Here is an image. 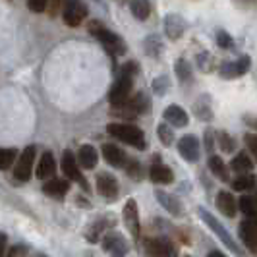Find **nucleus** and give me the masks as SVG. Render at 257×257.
<instances>
[{"label": "nucleus", "mask_w": 257, "mask_h": 257, "mask_svg": "<svg viewBox=\"0 0 257 257\" xmlns=\"http://www.w3.org/2000/svg\"><path fill=\"white\" fill-rule=\"evenodd\" d=\"M138 64L136 62H126L122 66L120 74L112 83V87L108 91V101L110 104H122L132 97V87H134V76L138 74Z\"/></svg>", "instance_id": "1"}, {"label": "nucleus", "mask_w": 257, "mask_h": 257, "mask_svg": "<svg viewBox=\"0 0 257 257\" xmlns=\"http://www.w3.org/2000/svg\"><path fill=\"white\" fill-rule=\"evenodd\" d=\"M124 167H126V174L132 176L134 180H142L143 178V168L136 159H132V161L126 159V165H124Z\"/></svg>", "instance_id": "38"}, {"label": "nucleus", "mask_w": 257, "mask_h": 257, "mask_svg": "<svg viewBox=\"0 0 257 257\" xmlns=\"http://www.w3.org/2000/svg\"><path fill=\"white\" fill-rule=\"evenodd\" d=\"M62 172H64V176L68 180H74L77 182L85 192H89V182L85 180V176L81 174V170H79V165H77V159L76 155L72 153L70 149H66L64 153H62Z\"/></svg>", "instance_id": "5"}, {"label": "nucleus", "mask_w": 257, "mask_h": 257, "mask_svg": "<svg viewBox=\"0 0 257 257\" xmlns=\"http://www.w3.org/2000/svg\"><path fill=\"white\" fill-rule=\"evenodd\" d=\"M178 151H180L184 161H188V163H197V161H199V153H201L199 140H197L195 136H192V134L184 136V138H180V142H178Z\"/></svg>", "instance_id": "12"}, {"label": "nucleus", "mask_w": 257, "mask_h": 257, "mask_svg": "<svg viewBox=\"0 0 257 257\" xmlns=\"http://www.w3.org/2000/svg\"><path fill=\"white\" fill-rule=\"evenodd\" d=\"M87 29H89V33L93 37L101 41V45H103L104 49L110 52L112 56H122V54L126 52V43H124V39L120 37V35H116V33H112L110 29H106L101 22L93 20V22H89Z\"/></svg>", "instance_id": "3"}, {"label": "nucleus", "mask_w": 257, "mask_h": 257, "mask_svg": "<svg viewBox=\"0 0 257 257\" xmlns=\"http://www.w3.org/2000/svg\"><path fill=\"white\" fill-rule=\"evenodd\" d=\"M27 6H29V10H31V12L41 14V12H45L47 0H27Z\"/></svg>", "instance_id": "43"}, {"label": "nucleus", "mask_w": 257, "mask_h": 257, "mask_svg": "<svg viewBox=\"0 0 257 257\" xmlns=\"http://www.w3.org/2000/svg\"><path fill=\"white\" fill-rule=\"evenodd\" d=\"M116 222L112 217H101L99 220H95L93 224L89 226V230H87V240L89 242H97L99 238H101V234L104 230H108L110 226H114Z\"/></svg>", "instance_id": "24"}, {"label": "nucleus", "mask_w": 257, "mask_h": 257, "mask_svg": "<svg viewBox=\"0 0 257 257\" xmlns=\"http://www.w3.org/2000/svg\"><path fill=\"white\" fill-rule=\"evenodd\" d=\"M155 197H157V201H159L161 205L165 207V209H167L170 215H174V217H184L186 209H184L182 201L178 199V197H176V195L163 192V190H155Z\"/></svg>", "instance_id": "15"}, {"label": "nucleus", "mask_w": 257, "mask_h": 257, "mask_svg": "<svg viewBox=\"0 0 257 257\" xmlns=\"http://www.w3.org/2000/svg\"><path fill=\"white\" fill-rule=\"evenodd\" d=\"M255 188V176L245 172V174H240L238 178L232 180V190L236 192H245V190H253Z\"/></svg>", "instance_id": "29"}, {"label": "nucleus", "mask_w": 257, "mask_h": 257, "mask_svg": "<svg viewBox=\"0 0 257 257\" xmlns=\"http://www.w3.org/2000/svg\"><path fill=\"white\" fill-rule=\"evenodd\" d=\"M251 66V60L247 54H242L238 60L234 62H222L219 68V74L222 79H236V77H242L244 74H247Z\"/></svg>", "instance_id": "8"}, {"label": "nucleus", "mask_w": 257, "mask_h": 257, "mask_svg": "<svg viewBox=\"0 0 257 257\" xmlns=\"http://www.w3.org/2000/svg\"><path fill=\"white\" fill-rule=\"evenodd\" d=\"M209 170L222 182L230 180V172H228V167L224 165V161L220 159L219 155H211L209 157Z\"/></svg>", "instance_id": "26"}, {"label": "nucleus", "mask_w": 257, "mask_h": 257, "mask_svg": "<svg viewBox=\"0 0 257 257\" xmlns=\"http://www.w3.org/2000/svg\"><path fill=\"white\" fill-rule=\"evenodd\" d=\"M130 103H132V106L138 110V114H145V112L151 110V99H149L145 93H138L134 99L130 97Z\"/></svg>", "instance_id": "33"}, {"label": "nucleus", "mask_w": 257, "mask_h": 257, "mask_svg": "<svg viewBox=\"0 0 257 257\" xmlns=\"http://www.w3.org/2000/svg\"><path fill=\"white\" fill-rule=\"evenodd\" d=\"M99 163V153L93 145H81L77 151V165L85 170H93Z\"/></svg>", "instance_id": "21"}, {"label": "nucleus", "mask_w": 257, "mask_h": 257, "mask_svg": "<svg viewBox=\"0 0 257 257\" xmlns=\"http://www.w3.org/2000/svg\"><path fill=\"white\" fill-rule=\"evenodd\" d=\"M186 20L182 18L180 14H167V18H165V33H167L168 39H172V41H176V39H180L184 35V31H186Z\"/></svg>", "instance_id": "16"}, {"label": "nucleus", "mask_w": 257, "mask_h": 257, "mask_svg": "<svg viewBox=\"0 0 257 257\" xmlns=\"http://www.w3.org/2000/svg\"><path fill=\"white\" fill-rule=\"evenodd\" d=\"M106 132H108L112 138H116V140H120V142H124V143H128V145L136 147V149H140V151H143V149L147 147L143 130L138 128V126H134V124L110 122V124L106 126Z\"/></svg>", "instance_id": "2"}, {"label": "nucleus", "mask_w": 257, "mask_h": 257, "mask_svg": "<svg viewBox=\"0 0 257 257\" xmlns=\"http://www.w3.org/2000/svg\"><path fill=\"white\" fill-rule=\"evenodd\" d=\"M209 255H215V257H222V253H220V251H211V253H209Z\"/></svg>", "instance_id": "49"}, {"label": "nucleus", "mask_w": 257, "mask_h": 257, "mask_svg": "<svg viewBox=\"0 0 257 257\" xmlns=\"http://www.w3.org/2000/svg\"><path fill=\"white\" fill-rule=\"evenodd\" d=\"M238 232L245 247L251 253H257V217H245V220L240 222Z\"/></svg>", "instance_id": "11"}, {"label": "nucleus", "mask_w": 257, "mask_h": 257, "mask_svg": "<svg viewBox=\"0 0 257 257\" xmlns=\"http://www.w3.org/2000/svg\"><path fill=\"white\" fill-rule=\"evenodd\" d=\"M219 138V147L224 151V153H234L236 151V142H234V138H230V134H226V132H220L217 134Z\"/></svg>", "instance_id": "35"}, {"label": "nucleus", "mask_w": 257, "mask_h": 257, "mask_svg": "<svg viewBox=\"0 0 257 257\" xmlns=\"http://www.w3.org/2000/svg\"><path fill=\"white\" fill-rule=\"evenodd\" d=\"M24 253H27L26 247H14L12 251H10V255H24Z\"/></svg>", "instance_id": "48"}, {"label": "nucleus", "mask_w": 257, "mask_h": 257, "mask_svg": "<svg viewBox=\"0 0 257 257\" xmlns=\"http://www.w3.org/2000/svg\"><path fill=\"white\" fill-rule=\"evenodd\" d=\"M18 159V151L12 147H0V170H8Z\"/></svg>", "instance_id": "32"}, {"label": "nucleus", "mask_w": 257, "mask_h": 257, "mask_svg": "<svg viewBox=\"0 0 257 257\" xmlns=\"http://www.w3.org/2000/svg\"><path fill=\"white\" fill-rule=\"evenodd\" d=\"M122 217H124V224L130 230L134 240H140V234H142V224H140V211H138V203L136 199H128L124 211H122Z\"/></svg>", "instance_id": "9"}, {"label": "nucleus", "mask_w": 257, "mask_h": 257, "mask_svg": "<svg viewBox=\"0 0 257 257\" xmlns=\"http://www.w3.org/2000/svg\"><path fill=\"white\" fill-rule=\"evenodd\" d=\"M170 89V79L168 76H159L153 79V91L157 95H167Z\"/></svg>", "instance_id": "39"}, {"label": "nucleus", "mask_w": 257, "mask_h": 257, "mask_svg": "<svg viewBox=\"0 0 257 257\" xmlns=\"http://www.w3.org/2000/svg\"><path fill=\"white\" fill-rule=\"evenodd\" d=\"M174 72H176V76H178L182 83H190L192 81V64L186 58H178L174 62Z\"/></svg>", "instance_id": "30"}, {"label": "nucleus", "mask_w": 257, "mask_h": 257, "mask_svg": "<svg viewBox=\"0 0 257 257\" xmlns=\"http://www.w3.org/2000/svg\"><path fill=\"white\" fill-rule=\"evenodd\" d=\"M217 45H219L220 49H224V51H232L234 49V39L224 29H219L217 31Z\"/></svg>", "instance_id": "40"}, {"label": "nucleus", "mask_w": 257, "mask_h": 257, "mask_svg": "<svg viewBox=\"0 0 257 257\" xmlns=\"http://www.w3.org/2000/svg\"><path fill=\"white\" fill-rule=\"evenodd\" d=\"M149 178L151 182L155 184H172L174 182V172H172V168H168L167 165H163V163H159V157L155 159V163L151 165L149 168Z\"/></svg>", "instance_id": "18"}, {"label": "nucleus", "mask_w": 257, "mask_h": 257, "mask_svg": "<svg viewBox=\"0 0 257 257\" xmlns=\"http://www.w3.org/2000/svg\"><path fill=\"white\" fill-rule=\"evenodd\" d=\"M230 168L234 170V172H238V174H245V172H251L253 161H251L245 153H240L230 161Z\"/></svg>", "instance_id": "28"}, {"label": "nucleus", "mask_w": 257, "mask_h": 257, "mask_svg": "<svg viewBox=\"0 0 257 257\" xmlns=\"http://www.w3.org/2000/svg\"><path fill=\"white\" fill-rule=\"evenodd\" d=\"M62 4H64V0H47L45 12L49 14L51 18H54V16H58V12L62 10Z\"/></svg>", "instance_id": "42"}, {"label": "nucleus", "mask_w": 257, "mask_h": 257, "mask_svg": "<svg viewBox=\"0 0 257 257\" xmlns=\"http://www.w3.org/2000/svg\"><path fill=\"white\" fill-rule=\"evenodd\" d=\"M238 8H242V10H253L257 8V0H232Z\"/></svg>", "instance_id": "45"}, {"label": "nucleus", "mask_w": 257, "mask_h": 257, "mask_svg": "<svg viewBox=\"0 0 257 257\" xmlns=\"http://www.w3.org/2000/svg\"><path fill=\"white\" fill-rule=\"evenodd\" d=\"M145 253H149V255H176L178 249L174 247V244L170 240L159 236V238H147L145 240Z\"/></svg>", "instance_id": "13"}, {"label": "nucleus", "mask_w": 257, "mask_h": 257, "mask_svg": "<svg viewBox=\"0 0 257 257\" xmlns=\"http://www.w3.org/2000/svg\"><path fill=\"white\" fill-rule=\"evenodd\" d=\"M205 149L209 153H215V132L205 130Z\"/></svg>", "instance_id": "44"}, {"label": "nucleus", "mask_w": 257, "mask_h": 257, "mask_svg": "<svg viewBox=\"0 0 257 257\" xmlns=\"http://www.w3.org/2000/svg\"><path fill=\"white\" fill-rule=\"evenodd\" d=\"M157 136H159V142L165 147H170L174 143V130L168 122H163V124L157 126Z\"/></svg>", "instance_id": "31"}, {"label": "nucleus", "mask_w": 257, "mask_h": 257, "mask_svg": "<svg viewBox=\"0 0 257 257\" xmlns=\"http://www.w3.org/2000/svg\"><path fill=\"white\" fill-rule=\"evenodd\" d=\"M35 155H37L35 145H29V147L24 149V153L18 157V163H16V167H14V178L18 182H27L31 178Z\"/></svg>", "instance_id": "6"}, {"label": "nucleus", "mask_w": 257, "mask_h": 257, "mask_svg": "<svg viewBox=\"0 0 257 257\" xmlns=\"http://www.w3.org/2000/svg\"><path fill=\"white\" fill-rule=\"evenodd\" d=\"M101 151H103L104 161H106L110 167L122 168L126 165V153H124L118 145H114V143H104Z\"/></svg>", "instance_id": "20"}, {"label": "nucleus", "mask_w": 257, "mask_h": 257, "mask_svg": "<svg viewBox=\"0 0 257 257\" xmlns=\"http://www.w3.org/2000/svg\"><path fill=\"white\" fill-rule=\"evenodd\" d=\"M87 16V8L81 0H64L62 4V18L70 27H77Z\"/></svg>", "instance_id": "7"}, {"label": "nucleus", "mask_w": 257, "mask_h": 257, "mask_svg": "<svg viewBox=\"0 0 257 257\" xmlns=\"http://www.w3.org/2000/svg\"><path fill=\"white\" fill-rule=\"evenodd\" d=\"M255 203H257V197H255Z\"/></svg>", "instance_id": "51"}, {"label": "nucleus", "mask_w": 257, "mask_h": 257, "mask_svg": "<svg viewBox=\"0 0 257 257\" xmlns=\"http://www.w3.org/2000/svg\"><path fill=\"white\" fill-rule=\"evenodd\" d=\"M54 172H56V161H54L51 151H47V153L41 157L35 174H37V178H41V180H49V178L54 176Z\"/></svg>", "instance_id": "22"}, {"label": "nucleus", "mask_w": 257, "mask_h": 257, "mask_svg": "<svg viewBox=\"0 0 257 257\" xmlns=\"http://www.w3.org/2000/svg\"><path fill=\"white\" fill-rule=\"evenodd\" d=\"M4 249H6V234L0 232V255H4Z\"/></svg>", "instance_id": "47"}, {"label": "nucleus", "mask_w": 257, "mask_h": 257, "mask_svg": "<svg viewBox=\"0 0 257 257\" xmlns=\"http://www.w3.org/2000/svg\"><path fill=\"white\" fill-rule=\"evenodd\" d=\"M70 190V182L58 180V178H49L47 184H43V193L51 195V197H64Z\"/></svg>", "instance_id": "23"}, {"label": "nucleus", "mask_w": 257, "mask_h": 257, "mask_svg": "<svg viewBox=\"0 0 257 257\" xmlns=\"http://www.w3.org/2000/svg\"><path fill=\"white\" fill-rule=\"evenodd\" d=\"M199 217H201V220H203L207 226H209V230H213V234H215L220 242H222V244L230 249L232 253H236V255L240 253V247H238V244L234 242V238L228 234V230H226V228H224V226H222L219 220L215 219V217H213V215H211L207 209L199 207Z\"/></svg>", "instance_id": "4"}, {"label": "nucleus", "mask_w": 257, "mask_h": 257, "mask_svg": "<svg viewBox=\"0 0 257 257\" xmlns=\"http://www.w3.org/2000/svg\"><path fill=\"white\" fill-rule=\"evenodd\" d=\"M97 192L103 195L104 199L114 201L118 197V180L110 172H101L97 174Z\"/></svg>", "instance_id": "14"}, {"label": "nucleus", "mask_w": 257, "mask_h": 257, "mask_svg": "<svg viewBox=\"0 0 257 257\" xmlns=\"http://www.w3.org/2000/svg\"><path fill=\"white\" fill-rule=\"evenodd\" d=\"M103 249L106 253H112V255H126L130 245H128V242H126V238H124L120 232L108 228V232L104 234V238H103Z\"/></svg>", "instance_id": "10"}, {"label": "nucleus", "mask_w": 257, "mask_h": 257, "mask_svg": "<svg viewBox=\"0 0 257 257\" xmlns=\"http://www.w3.org/2000/svg\"><path fill=\"white\" fill-rule=\"evenodd\" d=\"M130 10L136 20H147L151 16V4L149 0H130Z\"/></svg>", "instance_id": "27"}, {"label": "nucleus", "mask_w": 257, "mask_h": 257, "mask_svg": "<svg viewBox=\"0 0 257 257\" xmlns=\"http://www.w3.org/2000/svg\"><path fill=\"white\" fill-rule=\"evenodd\" d=\"M244 142H245L247 151L253 155V159H255V163H257V134H245Z\"/></svg>", "instance_id": "41"}, {"label": "nucleus", "mask_w": 257, "mask_h": 257, "mask_svg": "<svg viewBox=\"0 0 257 257\" xmlns=\"http://www.w3.org/2000/svg\"><path fill=\"white\" fill-rule=\"evenodd\" d=\"M193 114L197 116L199 120H203V122H211L213 120V108H211V99L203 95V97H199L195 103H193Z\"/></svg>", "instance_id": "25"}, {"label": "nucleus", "mask_w": 257, "mask_h": 257, "mask_svg": "<svg viewBox=\"0 0 257 257\" xmlns=\"http://www.w3.org/2000/svg\"><path fill=\"white\" fill-rule=\"evenodd\" d=\"M195 64L201 72H211L213 70V54L211 52H199L195 58Z\"/></svg>", "instance_id": "37"}, {"label": "nucleus", "mask_w": 257, "mask_h": 257, "mask_svg": "<svg viewBox=\"0 0 257 257\" xmlns=\"http://www.w3.org/2000/svg\"><path fill=\"white\" fill-rule=\"evenodd\" d=\"M240 211L244 213L245 217H257V203L255 197H249V195H242L240 201H236Z\"/></svg>", "instance_id": "34"}, {"label": "nucleus", "mask_w": 257, "mask_h": 257, "mask_svg": "<svg viewBox=\"0 0 257 257\" xmlns=\"http://www.w3.org/2000/svg\"><path fill=\"white\" fill-rule=\"evenodd\" d=\"M217 209L224 217L234 219L236 217V211H238V203H236V197L230 192H219L217 193Z\"/></svg>", "instance_id": "19"}, {"label": "nucleus", "mask_w": 257, "mask_h": 257, "mask_svg": "<svg viewBox=\"0 0 257 257\" xmlns=\"http://www.w3.org/2000/svg\"><path fill=\"white\" fill-rule=\"evenodd\" d=\"M118 2H120V4H124V2H126V0H118Z\"/></svg>", "instance_id": "50"}, {"label": "nucleus", "mask_w": 257, "mask_h": 257, "mask_svg": "<svg viewBox=\"0 0 257 257\" xmlns=\"http://www.w3.org/2000/svg\"><path fill=\"white\" fill-rule=\"evenodd\" d=\"M163 118H165V122H168L172 128H186V126L190 124L188 112H186L182 106H178V104L167 106V110L163 112Z\"/></svg>", "instance_id": "17"}, {"label": "nucleus", "mask_w": 257, "mask_h": 257, "mask_svg": "<svg viewBox=\"0 0 257 257\" xmlns=\"http://www.w3.org/2000/svg\"><path fill=\"white\" fill-rule=\"evenodd\" d=\"M145 51H147V54H149V56H153V58H157V56L161 54V51H163V45H161V41H159V37H157V35H151V37L145 39Z\"/></svg>", "instance_id": "36"}, {"label": "nucleus", "mask_w": 257, "mask_h": 257, "mask_svg": "<svg viewBox=\"0 0 257 257\" xmlns=\"http://www.w3.org/2000/svg\"><path fill=\"white\" fill-rule=\"evenodd\" d=\"M244 120H245V124H247V126H251V128H255V130H257V116L245 114V116H244Z\"/></svg>", "instance_id": "46"}]
</instances>
